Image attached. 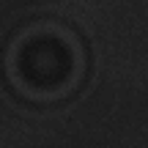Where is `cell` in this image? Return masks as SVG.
Instances as JSON below:
<instances>
[{"mask_svg":"<svg viewBox=\"0 0 148 148\" xmlns=\"http://www.w3.org/2000/svg\"><path fill=\"white\" fill-rule=\"evenodd\" d=\"M8 77L27 96H60L79 77V49L63 30H30L8 52Z\"/></svg>","mask_w":148,"mask_h":148,"instance_id":"obj_1","label":"cell"}]
</instances>
